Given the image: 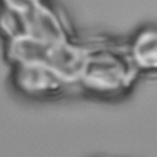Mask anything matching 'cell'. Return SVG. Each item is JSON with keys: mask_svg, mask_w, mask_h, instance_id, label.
Listing matches in <instances>:
<instances>
[{"mask_svg": "<svg viewBox=\"0 0 157 157\" xmlns=\"http://www.w3.org/2000/svg\"><path fill=\"white\" fill-rule=\"evenodd\" d=\"M137 70L129 52L118 48H96L87 52L81 87L101 96H115L130 87Z\"/></svg>", "mask_w": 157, "mask_h": 157, "instance_id": "obj_1", "label": "cell"}, {"mask_svg": "<svg viewBox=\"0 0 157 157\" xmlns=\"http://www.w3.org/2000/svg\"><path fill=\"white\" fill-rule=\"evenodd\" d=\"M129 55L136 70L157 71V29L147 28L141 31L131 42Z\"/></svg>", "mask_w": 157, "mask_h": 157, "instance_id": "obj_2", "label": "cell"}]
</instances>
